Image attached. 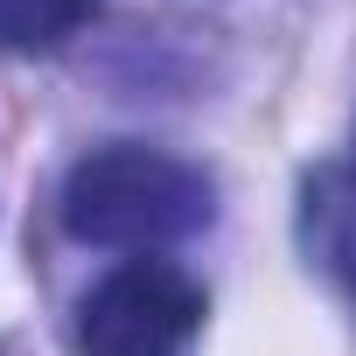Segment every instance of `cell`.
Returning a JSON list of instances; mask_svg holds the SVG:
<instances>
[{
	"instance_id": "obj_1",
	"label": "cell",
	"mask_w": 356,
	"mask_h": 356,
	"mask_svg": "<svg viewBox=\"0 0 356 356\" xmlns=\"http://www.w3.org/2000/svg\"><path fill=\"white\" fill-rule=\"evenodd\" d=\"M210 175L147 140H105L63 175V231L105 252H161L210 231Z\"/></svg>"
},
{
	"instance_id": "obj_2",
	"label": "cell",
	"mask_w": 356,
	"mask_h": 356,
	"mask_svg": "<svg viewBox=\"0 0 356 356\" xmlns=\"http://www.w3.org/2000/svg\"><path fill=\"white\" fill-rule=\"evenodd\" d=\"M210 293L175 259H119L77 307V349L84 356H189L203 335Z\"/></svg>"
},
{
	"instance_id": "obj_3",
	"label": "cell",
	"mask_w": 356,
	"mask_h": 356,
	"mask_svg": "<svg viewBox=\"0 0 356 356\" xmlns=\"http://www.w3.org/2000/svg\"><path fill=\"white\" fill-rule=\"evenodd\" d=\"M300 231H307L314 266L356 300V161H328V168L307 175Z\"/></svg>"
},
{
	"instance_id": "obj_4",
	"label": "cell",
	"mask_w": 356,
	"mask_h": 356,
	"mask_svg": "<svg viewBox=\"0 0 356 356\" xmlns=\"http://www.w3.org/2000/svg\"><path fill=\"white\" fill-rule=\"evenodd\" d=\"M91 22H98V0H0V49L42 56V49H63Z\"/></svg>"
}]
</instances>
